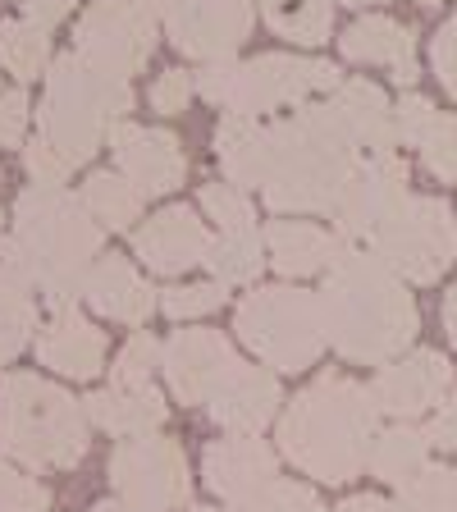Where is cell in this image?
I'll return each instance as SVG.
<instances>
[{
  "label": "cell",
  "mask_w": 457,
  "mask_h": 512,
  "mask_svg": "<svg viewBox=\"0 0 457 512\" xmlns=\"http://www.w3.org/2000/svg\"><path fill=\"white\" fill-rule=\"evenodd\" d=\"M101 224L83 197L64 188H28L14 202V229L0 243L5 266H14L55 307H74L83 284L101 261Z\"/></svg>",
  "instance_id": "cell-1"
},
{
  "label": "cell",
  "mask_w": 457,
  "mask_h": 512,
  "mask_svg": "<svg viewBox=\"0 0 457 512\" xmlns=\"http://www.w3.org/2000/svg\"><path fill=\"white\" fill-rule=\"evenodd\" d=\"M380 435V403L348 375H320L279 416V453L325 485L362 476Z\"/></svg>",
  "instance_id": "cell-2"
},
{
  "label": "cell",
  "mask_w": 457,
  "mask_h": 512,
  "mask_svg": "<svg viewBox=\"0 0 457 512\" xmlns=\"http://www.w3.org/2000/svg\"><path fill=\"white\" fill-rule=\"evenodd\" d=\"M325 334L357 366H389L421 330L412 293L375 252H348L325 270Z\"/></svg>",
  "instance_id": "cell-3"
},
{
  "label": "cell",
  "mask_w": 457,
  "mask_h": 512,
  "mask_svg": "<svg viewBox=\"0 0 457 512\" xmlns=\"http://www.w3.org/2000/svg\"><path fill=\"white\" fill-rule=\"evenodd\" d=\"M266 138L270 147L261 197H266L270 211H339L343 188L362 165V151L348 142L330 106H302L293 119H275V124H266Z\"/></svg>",
  "instance_id": "cell-4"
},
{
  "label": "cell",
  "mask_w": 457,
  "mask_h": 512,
  "mask_svg": "<svg viewBox=\"0 0 457 512\" xmlns=\"http://www.w3.org/2000/svg\"><path fill=\"white\" fill-rule=\"evenodd\" d=\"M133 87L124 74H110L87 55H55L46 69V96L37 106V138H46L69 165H87L106 142L110 124L128 115Z\"/></svg>",
  "instance_id": "cell-5"
},
{
  "label": "cell",
  "mask_w": 457,
  "mask_h": 512,
  "mask_svg": "<svg viewBox=\"0 0 457 512\" xmlns=\"http://www.w3.org/2000/svg\"><path fill=\"white\" fill-rule=\"evenodd\" d=\"M92 416L69 389L32 371L0 380V453L32 471H69L87 458Z\"/></svg>",
  "instance_id": "cell-6"
},
{
  "label": "cell",
  "mask_w": 457,
  "mask_h": 512,
  "mask_svg": "<svg viewBox=\"0 0 457 512\" xmlns=\"http://www.w3.org/2000/svg\"><path fill=\"white\" fill-rule=\"evenodd\" d=\"M234 334L256 352L270 371H307L330 343L320 293L307 288H256L238 302Z\"/></svg>",
  "instance_id": "cell-7"
},
{
  "label": "cell",
  "mask_w": 457,
  "mask_h": 512,
  "mask_svg": "<svg viewBox=\"0 0 457 512\" xmlns=\"http://www.w3.org/2000/svg\"><path fill=\"white\" fill-rule=\"evenodd\" d=\"M366 243L403 284H435L457 261L453 206L444 197H407Z\"/></svg>",
  "instance_id": "cell-8"
},
{
  "label": "cell",
  "mask_w": 457,
  "mask_h": 512,
  "mask_svg": "<svg viewBox=\"0 0 457 512\" xmlns=\"http://www.w3.org/2000/svg\"><path fill=\"white\" fill-rule=\"evenodd\" d=\"M343 74L330 60H311V55H256L238 64L234 92L224 101L229 115H270L279 106H302L311 92H334Z\"/></svg>",
  "instance_id": "cell-9"
},
{
  "label": "cell",
  "mask_w": 457,
  "mask_h": 512,
  "mask_svg": "<svg viewBox=\"0 0 457 512\" xmlns=\"http://www.w3.org/2000/svg\"><path fill=\"white\" fill-rule=\"evenodd\" d=\"M110 485L142 512H174L188 503V458L174 439H128L110 453Z\"/></svg>",
  "instance_id": "cell-10"
},
{
  "label": "cell",
  "mask_w": 457,
  "mask_h": 512,
  "mask_svg": "<svg viewBox=\"0 0 457 512\" xmlns=\"http://www.w3.org/2000/svg\"><path fill=\"white\" fill-rule=\"evenodd\" d=\"M74 51L110 74L133 78L156 51V19L142 14L133 0H96L74 28Z\"/></svg>",
  "instance_id": "cell-11"
},
{
  "label": "cell",
  "mask_w": 457,
  "mask_h": 512,
  "mask_svg": "<svg viewBox=\"0 0 457 512\" xmlns=\"http://www.w3.org/2000/svg\"><path fill=\"white\" fill-rule=\"evenodd\" d=\"M256 0H170L165 28L170 42L192 60H234V51L252 37Z\"/></svg>",
  "instance_id": "cell-12"
},
{
  "label": "cell",
  "mask_w": 457,
  "mask_h": 512,
  "mask_svg": "<svg viewBox=\"0 0 457 512\" xmlns=\"http://www.w3.org/2000/svg\"><path fill=\"white\" fill-rule=\"evenodd\" d=\"M110 151H115V165L142 197H165V192L183 188V174H188V156H183L179 138L170 128H142V124H110L106 133Z\"/></svg>",
  "instance_id": "cell-13"
},
{
  "label": "cell",
  "mask_w": 457,
  "mask_h": 512,
  "mask_svg": "<svg viewBox=\"0 0 457 512\" xmlns=\"http://www.w3.org/2000/svg\"><path fill=\"white\" fill-rule=\"evenodd\" d=\"M407 197H412V192H407V160L403 156H394V151L362 156V165H357L352 183L343 188V202L330 220L339 224L343 238H371Z\"/></svg>",
  "instance_id": "cell-14"
},
{
  "label": "cell",
  "mask_w": 457,
  "mask_h": 512,
  "mask_svg": "<svg viewBox=\"0 0 457 512\" xmlns=\"http://www.w3.org/2000/svg\"><path fill=\"white\" fill-rule=\"evenodd\" d=\"M238 366L243 362L234 357L229 339H220L215 330H179L160 357V371L170 380L174 398H183V407H206Z\"/></svg>",
  "instance_id": "cell-15"
},
{
  "label": "cell",
  "mask_w": 457,
  "mask_h": 512,
  "mask_svg": "<svg viewBox=\"0 0 457 512\" xmlns=\"http://www.w3.org/2000/svg\"><path fill=\"white\" fill-rule=\"evenodd\" d=\"M448 389H453V366L435 348H416L407 357H394L371 380V394L380 403V412L398 416V421H416L426 412H439Z\"/></svg>",
  "instance_id": "cell-16"
},
{
  "label": "cell",
  "mask_w": 457,
  "mask_h": 512,
  "mask_svg": "<svg viewBox=\"0 0 457 512\" xmlns=\"http://www.w3.org/2000/svg\"><path fill=\"white\" fill-rule=\"evenodd\" d=\"M211 243L215 238L206 234V224L197 220L192 206H165L133 234V252L142 256V266L160 270V275H179V270L202 266L211 256Z\"/></svg>",
  "instance_id": "cell-17"
},
{
  "label": "cell",
  "mask_w": 457,
  "mask_h": 512,
  "mask_svg": "<svg viewBox=\"0 0 457 512\" xmlns=\"http://www.w3.org/2000/svg\"><path fill=\"white\" fill-rule=\"evenodd\" d=\"M202 476L220 499H229L234 508L252 503L261 490L275 485V453L256 435H238V439H215L202 453Z\"/></svg>",
  "instance_id": "cell-18"
},
{
  "label": "cell",
  "mask_w": 457,
  "mask_h": 512,
  "mask_svg": "<svg viewBox=\"0 0 457 512\" xmlns=\"http://www.w3.org/2000/svg\"><path fill=\"white\" fill-rule=\"evenodd\" d=\"M32 343H37V362L69 380H92L106 366V334L78 307H55Z\"/></svg>",
  "instance_id": "cell-19"
},
{
  "label": "cell",
  "mask_w": 457,
  "mask_h": 512,
  "mask_svg": "<svg viewBox=\"0 0 457 512\" xmlns=\"http://www.w3.org/2000/svg\"><path fill=\"white\" fill-rule=\"evenodd\" d=\"M325 106H330V115L339 119V128L348 133V142L362 151V156L394 151V142H398L394 106L384 101V92L375 83H366V78H343Z\"/></svg>",
  "instance_id": "cell-20"
},
{
  "label": "cell",
  "mask_w": 457,
  "mask_h": 512,
  "mask_svg": "<svg viewBox=\"0 0 457 512\" xmlns=\"http://www.w3.org/2000/svg\"><path fill=\"white\" fill-rule=\"evenodd\" d=\"M83 298L96 316L119 320V325H147L160 307V293L128 266L124 256H101L83 284Z\"/></svg>",
  "instance_id": "cell-21"
},
{
  "label": "cell",
  "mask_w": 457,
  "mask_h": 512,
  "mask_svg": "<svg viewBox=\"0 0 457 512\" xmlns=\"http://www.w3.org/2000/svg\"><path fill=\"white\" fill-rule=\"evenodd\" d=\"M266 252L279 275L302 279V275H316V270H334L352 247L339 229H320V224H302V220H275L266 229Z\"/></svg>",
  "instance_id": "cell-22"
},
{
  "label": "cell",
  "mask_w": 457,
  "mask_h": 512,
  "mask_svg": "<svg viewBox=\"0 0 457 512\" xmlns=\"http://www.w3.org/2000/svg\"><path fill=\"white\" fill-rule=\"evenodd\" d=\"M339 51L357 64H384V69H394L398 87H412L416 78H421L412 28L398 19H384V14H362V19H352L339 37Z\"/></svg>",
  "instance_id": "cell-23"
},
{
  "label": "cell",
  "mask_w": 457,
  "mask_h": 512,
  "mask_svg": "<svg viewBox=\"0 0 457 512\" xmlns=\"http://www.w3.org/2000/svg\"><path fill=\"white\" fill-rule=\"evenodd\" d=\"M279 407V380L270 371H256V366H238L229 380L220 384V394L206 403V416L215 426L234 430V435H256L275 421Z\"/></svg>",
  "instance_id": "cell-24"
},
{
  "label": "cell",
  "mask_w": 457,
  "mask_h": 512,
  "mask_svg": "<svg viewBox=\"0 0 457 512\" xmlns=\"http://www.w3.org/2000/svg\"><path fill=\"white\" fill-rule=\"evenodd\" d=\"M92 426H101L115 439H147L165 426V394L156 384H110L87 398Z\"/></svg>",
  "instance_id": "cell-25"
},
{
  "label": "cell",
  "mask_w": 457,
  "mask_h": 512,
  "mask_svg": "<svg viewBox=\"0 0 457 512\" xmlns=\"http://www.w3.org/2000/svg\"><path fill=\"white\" fill-rule=\"evenodd\" d=\"M266 124L243 115H224L220 133H215V151H220L224 179L234 188H261V174H266Z\"/></svg>",
  "instance_id": "cell-26"
},
{
  "label": "cell",
  "mask_w": 457,
  "mask_h": 512,
  "mask_svg": "<svg viewBox=\"0 0 457 512\" xmlns=\"http://www.w3.org/2000/svg\"><path fill=\"white\" fill-rule=\"evenodd\" d=\"M430 448H435L430 444V430H416V426H407V421H398V426L375 435L366 471L389 480V485H407L412 476H421V471L430 467Z\"/></svg>",
  "instance_id": "cell-27"
},
{
  "label": "cell",
  "mask_w": 457,
  "mask_h": 512,
  "mask_svg": "<svg viewBox=\"0 0 457 512\" xmlns=\"http://www.w3.org/2000/svg\"><path fill=\"white\" fill-rule=\"evenodd\" d=\"M37 288L14 266L0 261V366H10L32 339H37Z\"/></svg>",
  "instance_id": "cell-28"
},
{
  "label": "cell",
  "mask_w": 457,
  "mask_h": 512,
  "mask_svg": "<svg viewBox=\"0 0 457 512\" xmlns=\"http://www.w3.org/2000/svg\"><path fill=\"white\" fill-rule=\"evenodd\" d=\"M256 10L275 37L293 46H320L330 42L334 28V0H256Z\"/></svg>",
  "instance_id": "cell-29"
},
{
  "label": "cell",
  "mask_w": 457,
  "mask_h": 512,
  "mask_svg": "<svg viewBox=\"0 0 457 512\" xmlns=\"http://www.w3.org/2000/svg\"><path fill=\"white\" fill-rule=\"evenodd\" d=\"M78 197H83V206L92 211V220L101 224V229H128V224H138L142 192L133 188L124 174H110V170L92 174Z\"/></svg>",
  "instance_id": "cell-30"
},
{
  "label": "cell",
  "mask_w": 457,
  "mask_h": 512,
  "mask_svg": "<svg viewBox=\"0 0 457 512\" xmlns=\"http://www.w3.org/2000/svg\"><path fill=\"white\" fill-rule=\"evenodd\" d=\"M0 64L10 69L19 83H32L51 69V42L46 28L28 19H0Z\"/></svg>",
  "instance_id": "cell-31"
},
{
  "label": "cell",
  "mask_w": 457,
  "mask_h": 512,
  "mask_svg": "<svg viewBox=\"0 0 457 512\" xmlns=\"http://www.w3.org/2000/svg\"><path fill=\"white\" fill-rule=\"evenodd\" d=\"M206 266L215 270L220 284H252L266 266V238L256 234V229H238V234H220L211 243V256H206Z\"/></svg>",
  "instance_id": "cell-32"
},
{
  "label": "cell",
  "mask_w": 457,
  "mask_h": 512,
  "mask_svg": "<svg viewBox=\"0 0 457 512\" xmlns=\"http://www.w3.org/2000/svg\"><path fill=\"white\" fill-rule=\"evenodd\" d=\"M398 490V512H457V476L448 467H426Z\"/></svg>",
  "instance_id": "cell-33"
},
{
  "label": "cell",
  "mask_w": 457,
  "mask_h": 512,
  "mask_svg": "<svg viewBox=\"0 0 457 512\" xmlns=\"http://www.w3.org/2000/svg\"><path fill=\"white\" fill-rule=\"evenodd\" d=\"M202 206L215 224H220V234H238V229H256V206L243 188L234 183H206L202 188Z\"/></svg>",
  "instance_id": "cell-34"
},
{
  "label": "cell",
  "mask_w": 457,
  "mask_h": 512,
  "mask_svg": "<svg viewBox=\"0 0 457 512\" xmlns=\"http://www.w3.org/2000/svg\"><path fill=\"white\" fill-rule=\"evenodd\" d=\"M421 165L439 183H457V115H435L430 133L421 138Z\"/></svg>",
  "instance_id": "cell-35"
},
{
  "label": "cell",
  "mask_w": 457,
  "mask_h": 512,
  "mask_svg": "<svg viewBox=\"0 0 457 512\" xmlns=\"http://www.w3.org/2000/svg\"><path fill=\"white\" fill-rule=\"evenodd\" d=\"M224 298H229V284H220V279H211V284H179L160 293V311L170 320H192V316H206V311H220Z\"/></svg>",
  "instance_id": "cell-36"
},
{
  "label": "cell",
  "mask_w": 457,
  "mask_h": 512,
  "mask_svg": "<svg viewBox=\"0 0 457 512\" xmlns=\"http://www.w3.org/2000/svg\"><path fill=\"white\" fill-rule=\"evenodd\" d=\"M165 357V348H160L151 334H133V339L124 343V352L115 357V384H151V371H156V362Z\"/></svg>",
  "instance_id": "cell-37"
},
{
  "label": "cell",
  "mask_w": 457,
  "mask_h": 512,
  "mask_svg": "<svg viewBox=\"0 0 457 512\" xmlns=\"http://www.w3.org/2000/svg\"><path fill=\"white\" fill-rule=\"evenodd\" d=\"M238 512H325V508H320V499L307 485H298V480H275L270 490H261Z\"/></svg>",
  "instance_id": "cell-38"
},
{
  "label": "cell",
  "mask_w": 457,
  "mask_h": 512,
  "mask_svg": "<svg viewBox=\"0 0 457 512\" xmlns=\"http://www.w3.org/2000/svg\"><path fill=\"white\" fill-rule=\"evenodd\" d=\"M23 170L32 174L37 188H64V179H69L74 165H69V160H64L46 138H32L28 147H23Z\"/></svg>",
  "instance_id": "cell-39"
},
{
  "label": "cell",
  "mask_w": 457,
  "mask_h": 512,
  "mask_svg": "<svg viewBox=\"0 0 457 512\" xmlns=\"http://www.w3.org/2000/svg\"><path fill=\"white\" fill-rule=\"evenodd\" d=\"M439 110L430 106L421 92H403V101L394 106V128H398V142H407V147H421V138L430 133V124H435Z\"/></svg>",
  "instance_id": "cell-40"
},
{
  "label": "cell",
  "mask_w": 457,
  "mask_h": 512,
  "mask_svg": "<svg viewBox=\"0 0 457 512\" xmlns=\"http://www.w3.org/2000/svg\"><path fill=\"white\" fill-rule=\"evenodd\" d=\"M0 512H46V490L0 462Z\"/></svg>",
  "instance_id": "cell-41"
},
{
  "label": "cell",
  "mask_w": 457,
  "mask_h": 512,
  "mask_svg": "<svg viewBox=\"0 0 457 512\" xmlns=\"http://www.w3.org/2000/svg\"><path fill=\"white\" fill-rule=\"evenodd\" d=\"M192 92H197V78H192L188 69H165V74L151 83V110H156V115H179L192 101Z\"/></svg>",
  "instance_id": "cell-42"
},
{
  "label": "cell",
  "mask_w": 457,
  "mask_h": 512,
  "mask_svg": "<svg viewBox=\"0 0 457 512\" xmlns=\"http://www.w3.org/2000/svg\"><path fill=\"white\" fill-rule=\"evenodd\" d=\"M28 119H32L28 92L23 87H5L0 92V147H19L23 133H28Z\"/></svg>",
  "instance_id": "cell-43"
},
{
  "label": "cell",
  "mask_w": 457,
  "mask_h": 512,
  "mask_svg": "<svg viewBox=\"0 0 457 512\" xmlns=\"http://www.w3.org/2000/svg\"><path fill=\"white\" fill-rule=\"evenodd\" d=\"M430 64H435L444 92L457 101V14L435 32V46H430Z\"/></svg>",
  "instance_id": "cell-44"
},
{
  "label": "cell",
  "mask_w": 457,
  "mask_h": 512,
  "mask_svg": "<svg viewBox=\"0 0 457 512\" xmlns=\"http://www.w3.org/2000/svg\"><path fill=\"white\" fill-rule=\"evenodd\" d=\"M234 74H238V60H211L197 69V96H206L211 106H224L229 92H234Z\"/></svg>",
  "instance_id": "cell-45"
},
{
  "label": "cell",
  "mask_w": 457,
  "mask_h": 512,
  "mask_svg": "<svg viewBox=\"0 0 457 512\" xmlns=\"http://www.w3.org/2000/svg\"><path fill=\"white\" fill-rule=\"evenodd\" d=\"M430 444L448 448V453H457V389L439 403L435 421H430Z\"/></svg>",
  "instance_id": "cell-46"
},
{
  "label": "cell",
  "mask_w": 457,
  "mask_h": 512,
  "mask_svg": "<svg viewBox=\"0 0 457 512\" xmlns=\"http://www.w3.org/2000/svg\"><path fill=\"white\" fill-rule=\"evenodd\" d=\"M69 5H74V0H23V19L51 32L55 23H60L64 14H69Z\"/></svg>",
  "instance_id": "cell-47"
},
{
  "label": "cell",
  "mask_w": 457,
  "mask_h": 512,
  "mask_svg": "<svg viewBox=\"0 0 457 512\" xmlns=\"http://www.w3.org/2000/svg\"><path fill=\"white\" fill-rule=\"evenodd\" d=\"M339 512H398V503L380 499V494H357V499H348Z\"/></svg>",
  "instance_id": "cell-48"
},
{
  "label": "cell",
  "mask_w": 457,
  "mask_h": 512,
  "mask_svg": "<svg viewBox=\"0 0 457 512\" xmlns=\"http://www.w3.org/2000/svg\"><path fill=\"white\" fill-rule=\"evenodd\" d=\"M444 330H448V343H453V352H457V284L448 288V298H444Z\"/></svg>",
  "instance_id": "cell-49"
},
{
  "label": "cell",
  "mask_w": 457,
  "mask_h": 512,
  "mask_svg": "<svg viewBox=\"0 0 457 512\" xmlns=\"http://www.w3.org/2000/svg\"><path fill=\"white\" fill-rule=\"evenodd\" d=\"M142 14H151V19H165V10H170V0H133Z\"/></svg>",
  "instance_id": "cell-50"
},
{
  "label": "cell",
  "mask_w": 457,
  "mask_h": 512,
  "mask_svg": "<svg viewBox=\"0 0 457 512\" xmlns=\"http://www.w3.org/2000/svg\"><path fill=\"white\" fill-rule=\"evenodd\" d=\"M92 512H142V508H133V503H124V499H119V503H96Z\"/></svg>",
  "instance_id": "cell-51"
},
{
  "label": "cell",
  "mask_w": 457,
  "mask_h": 512,
  "mask_svg": "<svg viewBox=\"0 0 457 512\" xmlns=\"http://www.w3.org/2000/svg\"><path fill=\"white\" fill-rule=\"evenodd\" d=\"M339 5H380V0H339Z\"/></svg>",
  "instance_id": "cell-52"
},
{
  "label": "cell",
  "mask_w": 457,
  "mask_h": 512,
  "mask_svg": "<svg viewBox=\"0 0 457 512\" xmlns=\"http://www.w3.org/2000/svg\"><path fill=\"white\" fill-rule=\"evenodd\" d=\"M416 5H426V10H435V5H439V0H416Z\"/></svg>",
  "instance_id": "cell-53"
},
{
  "label": "cell",
  "mask_w": 457,
  "mask_h": 512,
  "mask_svg": "<svg viewBox=\"0 0 457 512\" xmlns=\"http://www.w3.org/2000/svg\"><path fill=\"white\" fill-rule=\"evenodd\" d=\"M5 238H10V234H5V215H0V243H5Z\"/></svg>",
  "instance_id": "cell-54"
},
{
  "label": "cell",
  "mask_w": 457,
  "mask_h": 512,
  "mask_svg": "<svg viewBox=\"0 0 457 512\" xmlns=\"http://www.w3.org/2000/svg\"><path fill=\"white\" fill-rule=\"evenodd\" d=\"M192 512H220V508H192ZM238 512V508H234Z\"/></svg>",
  "instance_id": "cell-55"
},
{
  "label": "cell",
  "mask_w": 457,
  "mask_h": 512,
  "mask_svg": "<svg viewBox=\"0 0 457 512\" xmlns=\"http://www.w3.org/2000/svg\"><path fill=\"white\" fill-rule=\"evenodd\" d=\"M453 476H457V471H453Z\"/></svg>",
  "instance_id": "cell-56"
}]
</instances>
